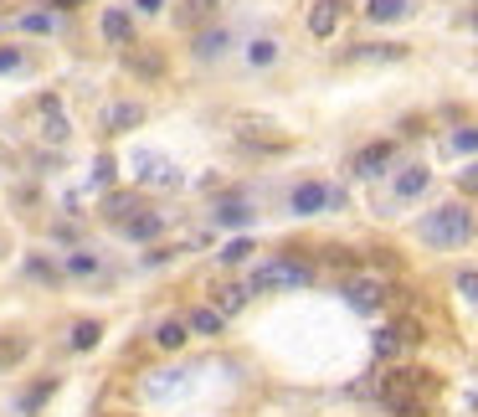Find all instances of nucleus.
Wrapping results in <instances>:
<instances>
[{"mask_svg": "<svg viewBox=\"0 0 478 417\" xmlns=\"http://www.w3.org/2000/svg\"><path fill=\"white\" fill-rule=\"evenodd\" d=\"M365 16L371 21H407L412 16V0H365Z\"/></svg>", "mask_w": 478, "mask_h": 417, "instance_id": "nucleus-10", "label": "nucleus"}, {"mask_svg": "<svg viewBox=\"0 0 478 417\" xmlns=\"http://www.w3.org/2000/svg\"><path fill=\"white\" fill-rule=\"evenodd\" d=\"M432 392H437V381L427 371H391L381 381V402L396 407V413H416V402L432 396Z\"/></svg>", "mask_w": 478, "mask_h": 417, "instance_id": "nucleus-2", "label": "nucleus"}, {"mask_svg": "<svg viewBox=\"0 0 478 417\" xmlns=\"http://www.w3.org/2000/svg\"><path fill=\"white\" fill-rule=\"evenodd\" d=\"M474 237V211L457 207V201H448V207H437L422 217V243L427 248H463Z\"/></svg>", "mask_w": 478, "mask_h": 417, "instance_id": "nucleus-1", "label": "nucleus"}, {"mask_svg": "<svg viewBox=\"0 0 478 417\" xmlns=\"http://www.w3.org/2000/svg\"><path fill=\"white\" fill-rule=\"evenodd\" d=\"M26 31H52V16H26Z\"/></svg>", "mask_w": 478, "mask_h": 417, "instance_id": "nucleus-29", "label": "nucleus"}, {"mask_svg": "<svg viewBox=\"0 0 478 417\" xmlns=\"http://www.w3.org/2000/svg\"><path fill=\"white\" fill-rule=\"evenodd\" d=\"M386 166H391V145H371L355 155V175H381Z\"/></svg>", "mask_w": 478, "mask_h": 417, "instance_id": "nucleus-11", "label": "nucleus"}, {"mask_svg": "<svg viewBox=\"0 0 478 417\" xmlns=\"http://www.w3.org/2000/svg\"><path fill=\"white\" fill-rule=\"evenodd\" d=\"M160 227H165V222H160V211H139V217H129V222H124V232H129V237H139V243L155 237Z\"/></svg>", "mask_w": 478, "mask_h": 417, "instance_id": "nucleus-16", "label": "nucleus"}, {"mask_svg": "<svg viewBox=\"0 0 478 417\" xmlns=\"http://www.w3.org/2000/svg\"><path fill=\"white\" fill-rule=\"evenodd\" d=\"M222 314L216 310H190V319H186V330H196V335H222Z\"/></svg>", "mask_w": 478, "mask_h": 417, "instance_id": "nucleus-17", "label": "nucleus"}, {"mask_svg": "<svg viewBox=\"0 0 478 417\" xmlns=\"http://www.w3.org/2000/svg\"><path fill=\"white\" fill-rule=\"evenodd\" d=\"M190 5H196V11H211V5H216V0H190Z\"/></svg>", "mask_w": 478, "mask_h": 417, "instance_id": "nucleus-33", "label": "nucleus"}, {"mask_svg": "<svg viewBox=\"0 0 478 417\" xmlns=\"http://www.w3.org/2000/svg\"><path fill=\"white\" fill-rule=\"evenodd\" d=\"M129 67H134L139 78H160V72H165V57H155V52H139V47H129Z\"/></svg>", "mask_w": 478, "mask_h": 417, "instance_id": "nucleus-14", "label": "nucleus"}, {"mask_svg": "<svg viewBox=\"0 0 478 417\" xmlns=\"http://www.w3.org/2000/svg\"><path fill=\"white\" fill-rule=\"evenodd\" d=\"M222 52H227V31H206L196 42V57H222Z\"/></svg>", "mask_w": 478, "mask_h": 417, "instance_id": "nucleus-24", "label": "nucleus"}, {"mask_svg": "<svg viewBox=\"0 0 478 417\" xmlns=\"http://www.w3.org/2000/svg\"><path fill=\"white\" fill-rule=\"evenodd\" d=\"M247 284H227V289H216V314H222V319H227V314H237L242 310V304H247Z\"/></svg>", "mask_w": 478, "mask_h": 417, "instance_id": "nucleus-13", "label": "nucleus"}, {"mask_svg": "<svg viewBox=\"0 0 478 417\" xmlns=\"http://www.w3.org/2000/svg\"><path fill=\"white\" fill-rule=\"evenodd\" d=\"M21 63V57H16V52H0V72H11V67Z\"/></svg>", "mask_w": 478, "mask_h": 417, "instance_id": "nucleus-31", "label": "nucleus"}, {"mask_svg": "<svg viewBox=\"0 0 478 417\" xmlns=\"http://www.w3.org/2000/svg\"><path fill=\"white\" fill-rule=\"evenodd\" d=\"M186 325H180V319H160V325H155V335H149V340H155V345H160V351H180V345H186Z\"/></svg>", "mask_w": 478, "mask_h": 417, "instance_id": "nucleus-12", "label": "nucleus"}, {"mask_svg": "<svg viewBox=\"0 0 478 417\" xmlns=\"http://www.w3.org/2000/svg\"><path fill=\"white\" fill-rule=\"evenodd\" d=\"M345 299H350V310L375 314L381 299H386V289H381V278H350V284H345Z\"/></svg>", "mask_w": 478, "mask_h": 417, "instance_id": "nucleus-6", "label": "nucleus"}, {"mask_svg": "<svg viewBox=\"0 0 478 417\" xmlns=\"http://www.w3.org/2000/svg\"><path fill=\"white\" fill-rule=\"evenodd\" d=\"M427 181H432V170H427V166H407L391 181V196H396V201H412V196H422V191H427Z\"/></svg>", "mask_w": 478, "mask_h": 417, "instance_id": "nucleus-8", "label": "nucleus"}, {"mask_svg": "<svg viewBox=\"0 0 478 417\" xmlns=\"http://www.w3.org/2000/svg\"><path fill=\"white\" fill-rule=\"evenodd\" d=\"M416 340H422V330H416V319H396V325H386V330L375 335V355H381V361H391V355L412 351Z\"/></svg>", "mask_w": 478, "mask_h": 417, "instance_id": "nucleus-5", "label": "nucleus"}, {"mask_svg": "<svg viewBox=\"0 0 478 417\" xmlns=\"http://www.w3.org/2000/svg\"><path fill=\"white\" fill-rule=\"evenodd\" d=\"M145 119V104H113L108 108V124L113 129H129V124H139Z\"/></svg>", "mask_w": 478, "mask_h": 417, "instance_id": "nucleus-20", "label": "nucleus"}, {"mask_svg": "<svg viewBox=\"0 0 478 417\" xmlns=\"http://www.w3.org/2000/svg\"><path fill=\"white\" fill-rule=\"evenodd\" d=\"M273 57H278V42H273V37H257V42L247 47V63L252 67H268Z\"/></svg>", "mask_w": 478, "mask_h": 417, "instance_id": "nucleus-21", "label": "nucleus"}, {"mask_svg": "<svg viewBox=\"0 0 478 417\" xmlns=\"http://www.w3.org/2000/svg\"><path fill=\"white\" fill-rule=\"evenodd\" d=\"M104 37H108V42H129V37H134V21H129L124 11H108V16H104Z\"/></svg>", "mask_w": 478, "mask_h": 417, "instance_id": "nucleus-18", "label": "nucleus"}, {"mask_svg": "<svg viewBox=\"0 0 478 417\" xmlns=\"http://www.w3.org/2000/svg\"><path fill=\"white\" fill-rule=\"evenodd\" d=\"M129 217H139V201H134V196H113V201H108V222L124 227Z\"/></svg>", "mask_w": 478, "mask_h": 417, "instance_id": "nucleus-22", "label": "nucleus"}, {"mask_svg": "<svg viewBox=\"0 0 478 417\" xmlns=\"http://www.w3.org/2000/svg\"><path fill=\"white\" fill-rule=\"evenodd\" d=\"M453 149H457V155H474V149H478V129H457Z\"/></svg>", "mask_w": 478, "mask_h": 417, "instance_id": "nucleus-27", "label": "nucleus"}, {"mask_svg": "<svg viewBox=\"0 0 478 417\" xmlns=\"http://www.w3.org/2000/svg\"><path fill=\"white\" fill-rule=\"evenodd\" d=\"M247 252H252V243H247V237H237V243H227V248H222V263H242Z\"/></svg>", "mask_w": 478, "mask_h": 417, "instance_id": "nucleus-26", "label": "nucleus"}, {"mask_svg": "<svg viewBox=\"0 0 478 417\" xmlns=\"http://www.w3.org/2000/svg\"><path fill=\"white\" fill-rule=\"evenodd\" d=\"M463 186H468V191H478V166H468V170H463Z\"/></svg>", "mask_w": 478, "mask_h": 417, "instance_id": "nucleus-30", "label": "nucleus"}, {"mask_svg": "<svg viewBox=\"0 0 478 417\" xmlns=\"http://www.w3.org/2000/svg\"><path fill=\"white\" fill-rule=\"evenodd\" d=\"M67 268H72V273H93L98 263H93V258H78V252H72V258H67Z\"/></svg>", "mask_w": 478, "mask_h": 417, "instance_id": "nucleus-28", "label": "nucleus"}, {"mask_svg": "<svg viewBox=\"0 0 478 417\" xmlns=\"http://www.w3.org/2000/svg\"><path fill=\"white\" fill-rule=\"evenodd\" d=\"M340 16H345V5H340V0H314L309 31H314V37H334V31H340Z\"/></svg>", "mask_w": 478, "mask_h": 417, "instance_id": "nucleus-7", "label": "nucleus"}, {"mask_svg": "<svg viewBox=\"0 0 478 417\" xmlns=\"http://www.w3.org/2000/svg\"><path fill=\"white\" fill-rule=\"evenodd\" d=\"M309 278H314V273L304 268V263H283V258H278V263H263V268L252 273L247 289L252 294H263V289H304Z\"/></svg>", "mask_w": 478, "mask_h": 417, "instance_id": "nucleus-3", "label": "nucleus"}, {"mask_svg": "<svg viewBox=\"0 0 478 417\" xmlns=\"http://www.w3.org/2000/svg\"><path fill=\"white\" fill-rule=\"evenodd\" d=\"M160 5H165V0H139V11H160Z\"/></svg>", "mask_w": 478, "mask_h": 417, "instance_id": "nucleus-32", "label": "nucleus"}, {"mask_svg": "<svg viewBox=\"0 0 478 417\" xmlns=\"http://www.w3.org/2000/svg\"><path fill=\"white\" fill-rule=\"evenodd\" d=\"M42 134L52 140V145L67 140V119H63V104H57V98H42Z\"/></svg>", "mask_w": 478, "mask_h": 417, "instance_id": "nucleus-9", "label": "nucleus"}, {"mask_svg": "<svg viewBox=\"0 0 478 417\" xmlns=\"http://www.w3.org/2000/svg\"><path fill=\"white\" fill-rule=\"evenodd\" d=\"M98 335H104V325H98V319H78L67 340H72V351H93V345H98Z\"/></svg>", "mask_w": 478, "mask_h": 417, "instance_id": "nucleus-15", "label": "nucleus"}, {"mask_svg": "<svg viewBox=\"0 0 478 417\" xmlns=\"http://www.w3.org/2000/svg\"><path fill=\"white\" fill-rule=\"evenodd\" d=\"M457 294H463L468 304H478V273H474V268H463V273H457Z\"/></svg>", "mask_w": 478, "mask_h": 417, "instance_id": "nucleus-25", "label": "nucleus"}, {"mask_svg": "<svg viewBox=\"0 0 478 417\" xmlns=\"http://www.w3.org/2000/svg\"><path fill=\"white\" fill-rule=\"evenodd\" d=\"M289 207L298 211V217H314V211H324V207H345V191L324 186V181H304V186L289 196Z\"/></svg>", "mask_w": 478, "mask_h": 417, "instance_id": "nucleus-4", "label": "nucleus"}, {"mask_svg": "<svg viewBox=\"0 0 478 417\" xmlns=\"http://www.w3.org/2000/svg\"><path fill=\"white\" fill-rule=\"evenodd\" d=\"M134 166H139V181H170V166L165 160H155V155H139Z\"/></svg>", "mask_w": 478, "mask_h": 417, "instance_id": "nucleus-23", "label": "nucleus"}, {"mask_svg": "<svg viewBox=\"0 0 478 417\" xmlns=\"http://www.w3.org/2000/svg\"><path fill=\"white\" fill-rule=\"evenodd\" d=\"M216 222H227V227H247V222H252L247 201H222V207H216Z\"/></svg>", "mask_w": 478, "mask_h": 417, "instance_id": "nucleus-19", "label": "nucleus"}]
</instances>
